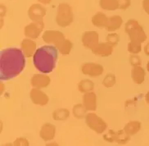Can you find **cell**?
<instances>
[{
	"label": "cell",
	"mask_w": 149,
	"mask_h": 146,
	"mask_svg": "<svg viewBox=\"0 0 149 146\" xmlns=\"http://www.w3.org/2000/svg\"><path fill=\"white\" fill-rule=\"evenodd\" d=\"M56 126L50 122H45L40 128V137L45 142L53 141L56 136Z\"/></svg>",
	"instance_id": "obj_13"
},
{
	"label": "cell",
	"mask_w": 149,
	"mask_h": 146,
	"mask_svg": "<svg viewBox=\"0 0 149 146\" xmlns=\"http://www.w3.org/2000/svg\"><path fill=\"white\" fill-rule=\"evenodd\" d=\"M114 51V47L107 42H100L95 49L92 50V53L102 58H107L111 56Z\"/></svg>",
	"instance_id": "obj_14"
},
{
	"label": "cell",
	"mask_w": 149,
	"mask_h": 146,
	"mask_svg": "<svg viewBox=\"0 0 149 146\" xmlns=\"http://www.w3.org/2000/svg\"><path fill=\"white\" fill-rule=\"evenodd\" d=\"M40 3L43 5H48L50 4L51 3H52V1L53 0H37Z\"/></svg>",
	"instance_id": "obj_36"
},
{
	"label": "cell",
	"mask_w": 149,
	"mask_h": 146,
	"mask_svg": "<svg viewBox=\"0 0 149 146\" xmlns=\"http://www.w3.org/2000/svg\"><path fill=\"white\" fill-rule=\"evenodd\" d=\"M44 22H32L25 27L24 35L26 36V38L35 40L40 37L42 31H44Z\"/></svg>",
	"instance_id": "obj_9"
},
{
	"label": "cell",
	"mask_w": 149,
	"mask_h": 146,
	"mask_svg": "<svg viewBox=\"0 0 149 146\" xmlns=\"http://www.w3.org/2000/svg\"><path fill=\"white\" fill-rule=\"evenodd\" d=\"M45 146H60L58 145V143H57L56 141H50V142H48Z\"/></svg>",
	"instance_id": "obj_39"
},
{
	"label": "cell",
	"mask_w": 149,
	"mask_h": 146,
	"mask_svg": "<svg viewBox=\"0 0 149 146\" xmlns=\"http://www.w3.org/2000/svg\"><path fill=\"white\" fill-rule=\"evenodd\" d=\"M143 51H144L145 54L149 57V43H148V44H146L144 47H143Z\"/></svg>",
	"instance_id": "obj_38"
},
{
	"label": "cell",
	"mask_w": 149,
	"mask_h": 146,
	"mask_svg": "<svg viewBox=\"0 0 149 146\" xmlns=\"http://www.w3.org/2000/svg\"><path fill=\"white\" fill-rule=\"evenodd\" d=\"M82 103L88 112H95L97 109V95L93 91L84 94Z\"/></svg>",
	"instance_id": "obj_16"
},
{
	"label": "cell",
	"mask_w": 149,
	"mask_h": 146,
	"mask_svg": "<svg viewBox=\"0 0 149 146\" xmlns=\"http://www.w3.org/2000/svg\"><path fill=\"white\" fill-rule=\"evenodd\" d=\"M3 146H13V143H6Z\"/></svg>",
	"instance_id": "obj_41"
},
{
	"label": "cell",
	"mask_w": 149,
	"mask_h": 146,
	"mask_svg": "<svg viewBox=\"0 0 149 146\" xmlns=\"http://www.w3.org/2000/svg\"><path fill=\"white\" fill-rule=\"evenodd\" d=\"M58 50L53 45H43L37 49L33 56V64L41 73L48 74L55 69Z\"/></svg>",
	"instance_id": "obj_2"
},
{
	"label": "cell",
	"mask_w": 149,
	"mask_h": 146,
	"mask_svg": "<svg viewBox=\"0 0 149 146\" xmlns=\"http://www.w3.org/2000/svg\"><path fill=\"white\" fill-rule=\"evenodd\" d=\"M145 101L147 102L148 104H149V91L145 94Z\"/></svg>",
	"instance_id": "obj_40"
},
{
	"label": "cell",
	"mask_w": 149,
	"mask_h": 146,
	"mask_svg": "<svg viewBox=\"0 0 149 146\" xmlns=\"http://www.w3.org/2000/svg\"><path fill=\"white\" fill-rule=\"evenodd\" d=\"M119 9L120 10H127L131 5V0H118Z\"/></svg>",
	"instance_id": "obj_33"
},
{
	"label": "cell",
	"mask_w": 149,
	"mask_h": 146,
	"mask_svg": "<svg viewBox=\"0 0 149 146\" xmlns=\"http://www.w3.org/2000/svg\"><path fill=\"white\" fill-rule=\"evenodd\" d=\"M81 42L85 49L92 51L99 44V34L96 31H84L81 36Z\"/></svg>",
	"instance_id": "obj_7"
},
{
	"label": "cell",
	"mask_w": 149,
	"mask_h": 146,
	"mask_svg": "<svg viewBox=\"0 0 149 146\" xmlns=\"http://www.w3.org/2000/svg\"><path fill=\"white\" fill-rule=\"evenodd\" d=\"M87 109L84 106L83 103H77L72 108V114L76 119L84 118L87 115Z\"/></svg>",
	"instance_id": "obj_24"
},
{
	"label": "cell",
	"mask_w": 149,
	"mask_h": 146,
	"mask_svg": "<svg viewBox=\"0 0 149 146\" xmlns=\"http://www.w3.org/2000/svg\"><path fill=\"white\" fill-rule=\"evenodd\" d=\"M116 137V131L114 130H108L106 132L103 133L102 138L107 143H115Z\"/></svg>",
	"instance_id": "obj_30"
},
{
	"label": "cell",
	"mask_w": 149,
	"mask_h": 146,
	"mask_svg": "<svg viewBox=\"0 0 149 146\" xmlns=\"http://www.w3.org/2000/svg\"><path fill=\"white\" fill-rule=\"evenodd\" d=\"M130 140V136L125 132L124 130H119L116 131V142L120 145H125Z\"/></svg>",
	"instance_id": "obj_26"
},
{
	"label": "cell",
	"mask_w": 149,
	"mask_h": 146,
	"mask_svg": "<svg viewBox=\"0 0 149 146\" xmlns=\"http://www.w3.org/2000/svg\"><path fill=\"white\" fill-rule=\"evenodd\" d=\"M0 124H1V130H0V131L2 132V131H3V122H2V121H1Z\"/></svg>",
	"instance_id": "obj_43"
},
{
	"label": "cell",
	"mask_w": 149,
	"mask_h": 146,
	"mask_svg": "<svg viewBox=\"0 0 149 146\" xmlns=\"http://www.w3.org/2000/svg\"><path fill=\"white\" fill-rule=\"evenodd\" d=\"M4 91H5V85L4 83L3 82V80H1V82H0V94H1V95L4 93Z\"/></svg>",
	"instance_id": "obj_37"
},
{
	"label": "cell",
	"mask_w": 149,
	"mask_h": 146,
	"mask_svg": "<svg viewBox=\"0 0 149 146\" xmlns=\"http://www.w3.org/2000/svg\"><path fill=\"white\" fill-rule=\"evenodd\" d=\"M73 47H74V44L71 42V40L69 39H66L57 49L61 55H68L70 53Z\"/></svg>",
	"instance_id": "obj_25"
},
{
	"label": "cell",
	"mask_w": 149,
	"mask_h": 146,
	"mask_svg": "<svg viewBox=\"0 0 149 146\" xmlns=\"http://www.w3.org/2000/svg\"><path fill=\"white\" fill-rule=\"evenodd\" d=\"M129 61L132 66H141L142 64V59L139 54H130Z\"/></svg>",
	"instance_id": "obj_31"
},
{
	"label": "cell",
	"mask_w": 149,
	"mask_h": 146,
	"mask_svg": "<svg viewBox=\"0 0 149 146\" xmlns=\"http://www.w3.org/2000/svg\"><path fill=\"white\" fill-rule=\"evenodd\" d=\"M26 66V57L22 49L11 47L0 52V80H9L22 73Z\"/></svg>",
	"instance_id": "obj_1"
},
{
	"label": "cell",
	"mask_w": 149,
	"mask_h": 146,
	"mask_svg": "<svg viewBox=\"0 0 149 146\" xmlns=\"http://www.w3.org/2000/svg\"><path fill=\"white\" fill-rule=\"evenodd\" d=\"M65 35L60 31L57 30H47L42 35V40L46 44L53 45L57 48L60 44L66 40Z\"/></svg>",
	"instance_id": "obj_6"
},
{
	"label": "cell",
	"mask_w": 149,
	"mask_h": 146,
	"mask_svg": "<svg viewBox=\"0 0 149 146\" xmlns=\"http://www.w3.org/2000/svg\"><path fill=\"white\" fill-rule=\"evenodd\" d=\"M116 83V77L113 73H108L102 80V85L105 88H111Z\"/></svg>",
	"instance_id": "obj_27"
},
{
	"label": "cell",
	"mask_w": 149,
	"mask_h": 146,
	"mask_svg": "<svg viewBox=\"0 0 149 146\" xmlns=\"http://www.w3.org/2000/svg\"><path fill=\"white\" fill-rule=\"evenodd\" d=\"M98 4L105 11H116L119 9L118 0H99Z\"/></svg>",
	"instance_id": "obj_23"
},
{
	"label": "cell",
	"mask_w": 149,
	"mask_h": 146,
	"mask_svg": "<svg viewBox=\"0 0 149 146\" xmlns=\"http://www.w3.org/2000/svg\"><path fill=\"white\" fill-rule=\"evenodd\" d=\"M47 14V8L44 5L38 3H33L28 9L27 15L31 21L35 22H43L44 17Z\"/></svg>",
	"instance_id": "obj_8"
},
{
	"label": "cell",
	"mask_w": 149,
	"mask_h": 146,
	"mask_svg": "<svg viewBox=\"0 0 149 146\" xmlns=\"http://www.w3.org/2000/svg\"><path fill=\"white\" fill-rule=\"evenodd\" d=\"M70 115V112L67 108H57L53 111L52 113L53 120L57 121V122H61V121H66L69 118Z\"/></svg>",
	"instance_id": "obj_22"
},
{
	"label": "cell",
	"mask_w": 149,
	"mask_h": 146,
	"mask_svg": "<svg viewBox=\"0 0 149 146\" xmlns=\"http://www.w3.org/2000/svg\"><path fill=\"white\" fill-rule=\"evenodd\" d=\"M108 19L109 17L104 13L97 12L95 14H93V16L91 17V22L93 26L99 29H102V28H106L107 26Z\"/></svg>",
	"instance_id": "obj_18"
},
{
	"label": "cell",
	"mask_w": 149,
	"mask_h": 146,
	"mask_svg": "<svg viewBox=\"0 0 149 146\" xmlns=\"http://www.w3.org/2000/svg\"><path fill=\"white\" fill-rule=\"evenodd\" d=\"M122 25L123 18L119 15H113L108 19V23L105 29L108 32H116L120 29Z\"/></svg>",
	"instance_id": "obj_19"
},
{
	"label": "cell",
	"mask_w": 149,
	"mask_h": 146,
	"mask_svg": "<svg viewBox=\"0 0 149 146\" xmlns=\"http://www.w3.org/2000/svg\"><path fill=\"white\" fill-rule=\"evenodd\" d=\"M141 128H142V123L140 122L133 120V121H130L129 122L125 125L123 130L131 137V136H135L136 134L139 132Z\"/></svg>",
	"instance_id": "obj_20"
},
{
	"label": "cell",
	"mask_w": 149,
	"mask_h": 146,
	"mask_svg": "<svg viewBox=\"0 0 149 146\" xmlns=\"http://www.w3.org/2000/svg\"><path fill=\"white\" fill-rule=\"evenodd\" d=\"M84 121L88 128L91 129L97 134H103L107 131L108 127L107 123L94 112L87 113L86 117H84Z\"/></svg>",
	"instance_id": "obj_5"
},
{
	"label": "cell",
	"mask_w": 149,
	"mask_h": 146,
	"mask_svg": "<svg viewBox=\"0 0 149 146\" xmlns=\"http://www.w3.org/2000/svg\"><path fill=\"white\" fill-rule=\"evenodd\" d=\"M127 50L130 54H139L143 50V46H142V44H140V43L130 41L128 43Z\"/></svg>",
	"instance_id": "obj_28"
},
{
	"label": "cell",
	"mask_w": 149,
	"mask_h": 146,
	"mask_svg": "<svg viewBox=\"0 0 149 146\" xmlns=\"http://www.w3.org/2000/svg\"><path fill=\"white\" fill-rule=\"evenodd\" d=\"M146 78V70L142 66H133L131 69V79L136 85H141Z\"/></svg>",
	"instance_id": "obj_17"
},
{
	"label": "cell",
	"mask_w": 149,
	"mask_h": 146,
	"mask_svg": "<svg viewBox=\"0 0 149 146\" xmlns=\"http://www.w3.org/2000/svg\"><path fill=\"white\" fill-rule=\"evenodd\" d=\"M51 83V78L48 74L36 73L31 78V85L32 88L42 89L47 88Z\"/></svg>",
	"instance_id": "obj_12"
},
{
	"label": "cell",
	"mask_w": 149,
	"mask_h": 146,
	"mask_svg": "<svg viewBox=\"0 0 149 146\" xmlns=\"http://www.w3.org/2000/svg\"><path fill=\"white\" fill-rule=\"evenodd\" d=\"M21 49L26 58H33L37 50V44L34 40L25 38L21 43Z\"/></svg>",
	"instance_id": "obj_15"
},
{
	"label": "cell",
	"mask_w": 149,
	"mask_h": 146,
	"mask_svg": "<svg viewBox=\"0 0 149 146\" xmlns=\"http://www.w3.org/2000/svg\"><path fill=\"white\" fill-rule=\"evenodd\" d=\"M94 83L92 80L89 79H83L79 81L77 85V89L80 93L86 94L92 92L94 89Z\"/></svg>",
	"instance_id": "obj_21"
},
{
	"label": "cell",
	"mask_w": 149,
	"mask_h": 146,
	"mask_svg": "<svg viewBox=\"0 0 149 146\" xmlns=\"http://www.w3.org/2000/svg\"><path fill=\"white\" fill-rule=\"evenodd\" d=\"M120 40V37L116 32H109V34H107V36H106V42L109 43L113 47H116L119 44Z\"/></svg>",
	"instance_id": "obj_29"
},
{
	"label": "cell",
	"mask_w": 149,
	"mask_h": 146,
	"mask_svg": "<svg viewBox=\"0 0 149 146\" xmlns=\"http://www.w3.org/2000/svg\"><path fill=\"white\" fill-rule=\"evenodd\" d=\"M31 102L37 106H45L49 102V97L40 89L32 88L30 92Z\"/></svg>",
	"instance_id": "obj_11"
},
{
	"label": "cell",
	"mask_w": 149,
	"mask_h": 146,
	"mask_svg": "<svg viewBox=\"0 0 149 146\" xmlns=\"http://www.w3.org/2000/svg\"><path fill=\"white\" fill-rule=\"evenodd\" d=\"M146 68H147V71L149 73V61L147 62V65H146Z\"/></svg>",
	"instance_id": "obj_42"
},
{
	"label": "cell",
	"mask_w": 149,
	"mask_h": 146,
	"mask_svg": "<svg viewBox=\"0 0 149 146\" xmlns=\"http://www.w3.org/2000/svg\"><path fill=\"white\" fill-rule=\"evenodd\" d=\"M125 31L129 36L130 41L143 44L148 39L143 27L135 19H129L125 24Z\"/></svg>",
	"instance_id": "obj_3"
},
{
	"label": "cell",
	"mask_w": 149,
	"mask_h": 146,
	"mask_svg": "<svg viewBox=\"0 0 149 146\" xmlns=\"http://www.w3.org/2000/svg\"><path fill=\"white\" fill-rule=\"evenodd\" d=\"M13 146H30V142L25 137H17L13 141Z\"/></svg>",
	"instance_id": "obj_32"
},
{
	"label": "cell",
	"mask_w": 149,
	"mask_h": 146,
	"mask_svg": "<svg viewBox=\"0 0 149 146\" xmlns=\"http://www.w3.org/2000/svg\"><path fill=\"white\" fill-rule=\"evenodd\" d=\"M142 7L146 14H148L149 16V0H143Z\"/></svg>",
	"instance_id": "obj_34"
},
{
	"label": "cell",
	"mask_w": 149,
	"mask_h": 146,
	"mask_svg": "<svg viewBox=\"0 0 149 146\" xmlns=\"http://www.w3.org/2000/svg\"><path fill=\"white\" fill-rule=\"evenodd\" d=\"M55 21L57 26L61 28H66L72 24L74 22V13L69 3H61L58 4Z\"/></svg>",
	"instance_id": "obj_4"
},
{
	"label": "cell",
	"mask_w": 149,
	"mask_h": 146,
	"mask_svg": "<svg viewBox=\"0 0 149 146\" xmlns=\"http://www.w3.org/2000/svg\"><path fill=\"white\" fill-rule=\"evenodd\" d=\"M6 14H7V8L4 4L1 3L0 4V17L4 18Z\"/></svg>",
	"instance_id": "obj_35"
},
{
	"label": "cell",
	"mask_w": 149,
	"mask_h": 146,
	"mask_svg": "<svg viewBox=\"0 0 149 146\" xmlns=\"http://www.w3.org/2000/svg\"><path fill=\"white\" fill-rule=\"evenodd\" d=\"M104 67L96 62H85L81 66V72L89 77H97L103 74Z\"/></svg>",
	"instance_id": "obj_10"
}]
</instances>
